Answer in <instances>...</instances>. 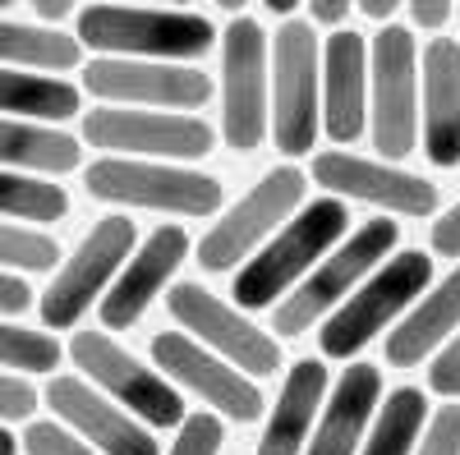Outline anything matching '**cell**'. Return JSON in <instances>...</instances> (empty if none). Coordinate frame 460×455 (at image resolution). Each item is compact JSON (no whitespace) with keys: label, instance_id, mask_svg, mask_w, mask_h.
I'll list each match as a JSON object with an SVG mask.
<instances>
[{"label":"cell","instance_id":"25","mask_svg":"<svg viewBox=\"0 0 460 455\" xmlns=\"http://www.w3.org/2000/svg\"><path fill=\"white\" fill-rule=\"evenodd\" d=\"M0 110L14 120H69L79 116V88L56 74H19V65H0Z\"/></svg>","mask_w":460,"mask_h":455},{"label":"cell","instance_id":"30","mask_svg":"<svg viewBox=\"0 0 460 455\" xmlns=\"http://www.w3.org/2000/svg\"><path fill=\"white\" fill-rule=\"evenodd\" d=\"M56 258L60 249L51 235L0 221V272H56Z\"/></svg>","mask_w":460,"mask_h":455},{"label":"cell","instance_id":"19","mask_svg":"<svg viewBox=\"0 0 460 455\" xmlns=\"http://www.w3.org/2000/svg\"><path fill=\"white\" fill-rule=\"evenodd\" d=\"M424 152L442 171L460 166V42L451 37L424 51Z\"/></svg>","mask_w":460,"mask_h":455},{"label":"cell","instance_id":"3","mask_svg":"<svg viewBox=\"0 0 460 455\" xmlns=\"http://www.w3.org/2000/svg\"><path fill=\"white\" fill-rule=\"evenodd\" d=\"M429 281H433V258H424V253H396V258H387V267L373 272V276H364V281L332 309V318H327L323 331H318L323 354H327V359H350V354H359L396 313L410 309L414 294L429 290Z\"/></svg>","mask_w":460,"mask_h":455},{"label":"cell","instance_id":"23","mask_svg":"<svg viewBox=\"0 0 460 455\" xmlns=\"http://www.w3.org/2000/svg\"><path fill=\"white\" fill-rule=\"evenodd\" d=\"M456 327H460V267L438 290H429L424 303H419L396 331H387V363L392 368L424 363V354L438 350Z\"/></svg>","mask_w":460,"mask_h":455},{"label":"cell","instance_id":"33","mask_svg":"<svg viewBox=\"0 0 460 455\" xmlns=\"http://www.w3.org/2000/svg\"><path fill=\"white\" fill-rule=\"evenodd\" d=\"M414 455H460V405H442Z\"/></svg>","mask_w":460,"mask_h":455},{"label":"cell","instance_id":"12","mask_svg":"<svg viewBox=\"0 0 460 455\" xmlns=\"http://www.w3.org/2000/svg\"><path fill=\"white\" fill-rule=\"evenodd\" d=\"M84 88L102 101H138L166 110H199L212 97L208 74L171 60H129V56H97L84 69Z\"/></svg>","mask_w":460,"mask_h":455},{"label":"cell","instance_id":"20","mask_svg":"<svg viewBox=\"0 0 460 455\" xmlns=\"http://www.w3.org/2000/svg\"><path fill=\"white\" fill-rule=\"evenodd\" d=\"M323 69H327V134L336 143H355L364 134L368 120V51L359 32H332L327 51H323Z\"/></svg>","mask_w":460,"mask_h":455},{"label":"cell","instance_id":"35","mask_svg":"<svg viewBox=\"0 0 460 455\" xmlns=\"http://www.w3.org/2000/svg\"><path fill=\"white\" fill-rule=\"evenodd\" d=\"M429 387H433L438 396H460V336H451V346L433 359Z\"/></svg>","mask_w":460,"mask_h":455},{"label":"cell","instance_id":"5","mask_svg":"<svg viewBox=\"0 0 460 455\" xmlns=\"http://www.w3.org/2000/svg\"><path fill=\"white\" fill-rule=\"evenodd\" d=\"M84 184H88V194L102 198V203L157 207V212H180V216H212L221 207V179H212L203 171L134 162V157L93 162Z\"/></svg>","mask_w":460,"mask_h":455},{"label":"cell","instance_id":"10","mask_svg":"<svg viewBox=\"0 0 460 455\" xmlns=\"http://www.w3.org/2000/svg\"><path fill=\"white\" fill-rule=\"evenodd\" d=\"M414 74H419L414 32L387 23L373 42V147L382 157H410L414 152L419 138Z\"/></svg>","mask_w":460,"mask_h":455},{"label":"cell","instance_id":"44","mask_svg":"<svg viewBox=\"0 0 460 455\" xmlns=\"http://www.w3.org/2000/svg\"><path fill=\"white\" fill-rule=\"evenodd\" d=\"M217 5H221V10H230V14H235V10H244V5H249V0H217Z\"/></svg>","mask_w":460,"mask_h":455},{"label":"cell","instance_id":"32","mask_svg":"<svg viewBox=\"0 0 460 455\" xmlns=\"http://www.w3.org/2000/svg\"><path fill=\"white\" fill-rule=\"evenodd\" d=\"M221 451V419L217 414H189L180 419V437L171 455H217Z\"/></svg>","mask_w":460,"mask_h":455},{"label":"cell","instance_id":"16","mask_svg":"<svg viewBox=\"0 0 460 455\" xmlns=\"http://www.w3.org/2000/svg\"><path fill=\"white\" fill-rule=\"evenodd\" d=\"M314 179L323 188H332V194L387 207L401 216H429L438 207V188L429 179H419L410 171H392L382 162L350 157V152H323V157H314Z\"/></svg>","mask_w":460,"mask_h":455},{"label":"cell","instance_id":"34","mask_svg":"<svg viewBox=\"0 0 460 455\" xmlns=\"http://www.w3.org/2000/svg\"><path fill=\"white\" fill-rule=\"evenodd\" d=\"M32 409H37V391L23 382V377L0 372V424H10V419H28Z\"/></svg>","mask_w":460,"mask_h":455},{"label":"cell","instance_id":"18","mask_svg":"<svg viewBox=\"0 0 460 455\" xmlns=\"http://www.w3.org/2000/svg\"><path fill=\"white\" fill-rule=\"evenodd\" d=\"M184 253H189V235L180 225H157L147 235V244L129 258V267L115 276V285L102 294V327H111V331L134 327L147 303L162 294L166 276L184 262Z\"/></svg>","mask_w":460,"mask_h":455},{"label":"cell","instance_id":"7","mask_svg":"<svg viewBox=\"0 0 460 455\" xmlns=\"http://www.w3.org/2000/svg\"><path fill=\"white\" fill-rule=\"evenodd\" d=\"M299 198H304V171L299 166H277L272 175H262L249 194L203 235V244H199L203 272H230L240 258H249L267 235H277L290 221Z\"/></svg>","mask_w":460,"mask_h":455},{"label":"cell","instance_id":"22","mask_svg":"<svg viewBox=\"0 0 460 455\" xmlns=\"http://www.w3.org/2000/svg\"><path fill=\"white\" fill-rule=\"evenodd\" d=\"M323 391H327V368L318 359H304L286 372L281 400L267 419V433L258 442V455H299L309 442L314 414L323 409Z\"/></svg>","mask_w":460,"mask_h":455},{"label":"cell","instance_id":"26","mask_svg":"<svg viewBox=\"0 0 460 455\" xmlns=\"http://www.w3.org/2000/svg\"><path fill=\"white\" fill-rule=\"evenodd\" d=\"M84 60L79 37H65L42 23H10L0 19V65H28V69H74Z\"/></svg>","mask_w":460,"mask_h":455},{"label":"cell","instance_id":"37","mask_svg":"<svg viewBox=\"0 0 460 455\" xmlns=\"http://www.w3.org/2000/svg\"><path fill=\"white\" fill-rule=\"evenodd\" d=\"M433 249L447 258H460V203L442 221H433Z\"/></svg>","mask_w":460,"mask_h":455},{"label":"cell","instance_id":"9","mask_svg":"<svg viewBox=\"0 0 460 455\" xmlns=\"http://www.w3.org/2000/svg\"><path fill=\"white\" fill-rule=\"evenodd\" d=\"M221 134L226 147L253 152L267 138V32L258 19H235L221 42Z\"/></svg>","mask_w":460,"mask_h":455},{"label":"cell","instance_id":"43","mask_svg":"<svg viewBox=\"0 0 460 455\" xmlns=\"http://www.w3.org/2000/svg\"><path fill=\"white\" fill-rule=\"evenodd\" d=\"M262 5H267V10H272V14H290V10L299 5V0H262Z\"/></svg>","mask_w":460,"mask_h":455},{"label":"cell","instance_id":"29","mask_svg":"<svg viewBox=\"0 0 460 455\" xmlns=\"http://www.w3.org/2000/svg\"><path fill=\"white\" fill-rule=\"evenodd\" d=\"M60 346L47 331H28L19 322L0 318V368H19V372H56Z\"/></svg>","mask_w":460,"mask_h":455},{"label":"cell","instance_id":"38","mask_svg":"<svg viewBox=\"0 0 460 455\" xmlns=\"http://www.w3.org/2000/svg\"><path fill=\"white\" fill-rule=\"evenodd\" d=\"M410 14L419 28H442L451 19V0H410Z\"/></svg>","mask_w":460,"mask_h":455},{"label":"cell","instance_id":"11","mask_svg":"<svg viewBox=\"0 0 460 455\" xmlns=\"http://www.w3.org/2000/svg\"><path fill=\"white\" fill-rule=\"evenodd\" d=\"M84 138L115 157H175L194 162L212 152V129L199 116H162V110H88Z\"/></svg>","mask_w":460,"mask_h":455},{"label":"cell","instance_id":"6","mask_svg":"<svg viewBox=\"0 0 460 455\" xmlns=\"http://www.w3.org/2000/svg\"><path fill=\"white\" fill-rule=\"evenodd\" d=\"M272 106H267V125L277 134V147L286 157H304L318 143V42L314 23L290 19L277 32L272 47Z\"/></svg>","mask_w":460,"mask_h":455},{"label":"cell","instance_id":"28","mask_svg":"<svg viewBox=\"0 0 460 455\" xmlns=\"http://www.w3.org/2000/svg\"><path fill=\"white\" fill-rule=\"evenodd\" d=\"M424 391H414V387H401L387 396V405H382L377 414V428L364 446V455H410L419 433H424Z\"/></svg>","mask_w":460,"mask_h":455},{"label":"cell","instance_id":"31","mask_svg":"<svg viewBox=\"0 0 460 455\" xmlns=\"http://www.w3.org/2000/svg\"><path fill=\"white\" fill-rule=\"evenodd\" d=\"M23 451L28 455H97L84 437H74L69 428H60L56 419H37L23 428Z\"/></svg>","mask_w":460,"mask_h":455},{"label":"cell","instance_id":"27","mask_svg":"<svg viewBox=\"0 0 460 455\" xmlns=\"http://www.w3.org/2000/svg\"><path fill=\"white\" fill-rule=\"evenodd\" d=\"M65 212H69V194H65L60 184L0 166V216L51 225V221H60Z\"/></svg>","mask_w":460,"mask_h":455},{"label":"cell","instance_id":"45","mask_svg":"<svg viewBox=\"0 0 460 455\" xmlns=\"http://www.w3.org/2000/svg\"><path fill=\"white\" fill-rule=\"evenodd\" d=\"M10 5H19V0H0V10H10Z\"/></svg>","mask_w":460,"mask_h":455},{"label":"cell","instance_id":"39","mask_svg":"<svg viewBox=\"0 0 460 455\" xmlns=\"http://www.w3.org/2000/svg\"><path fill=\"white\" fill-rule=\"evenodd\" d=\"M309 10H314V23H341L350 14V0H309Z\"/></svg>","mask_w":460,"mask_h":455},{"label":"cell","instance_id":"15","mask_svg":"<svg viewBox=\"0 0 460 455\" xmlns=\"http://www.w3.org/2000/svg\"><path fill=\"white\" fill-rule=\"evenodd\" d=\"M152 359H157V368H166L175 382H184L189 391H199L208 405H217L226 419L253 424L262 414V391L253 382H244L235 368H226L221 359L203 354V346H199V340H189L184 331L152 336Z\"/></svg>","mask_w":460,"mask_h":455},{"label":"cell","instance_id":"4","mask_svg":"<svg viewBox=\"0 0 460 455\" xmlns=\"http://www.w3.org/2000/svg\"><path fill=\"white\" fill-rule=\"evenodd\" d=\"M396 240H401L396 221H387V216H382V221H364L336 253H327L323 262H314V267L304 272V285L295 294H286L277 303V331L281 336H304L396 249Z\"/></svg>","mask_w":460,"mask_h":455},{"label":"cell","instance_id":"8","mask_svg":"<svg viewBox=\"0 0 460 455\" xmlns=\"http://www.w3.org/2000/svg\"><path fill=\"white\" fill-rule=\"evenodd\" d=\"M129 249H134V221L129 216H102L84 235V244L74 249V258H65V267L56 272L51 290L37 299L42 322L51 331H65V327L79 322L93 309V299L106 294L111 276L120 272Z\"/></svg>","mask_w":460,"mask_h":455},{"label":"cell","instance_id":"42","mask_svg":"<svg viewBox=\"0 0 460 455\" xmlns=\"http://www.w3.org/2000/svg\"><path fill=\"white\" fill-rule=\"evenodd\" d=\"M0 455H19V437L10 428H0Z\"/></svg>","mask_w":460,"mask_h":455},{"label":"cell","instance_id":"24","mask_svg":"<svg viewBox=\"0 0 460 455\" xmlns=\"http://www.w3.org/2000/svg\"><path fill=\"white\" fill-rule=\"evenodd\" d=\"M84 147L42 120H14L0 116V166L5 171H37V175H65L79 171Z\"/></svg>","mask_w":460,"mask_h":455},{"label":"cell","instance_id":"17","mask_svg":"<svg viewBox=\"0 0 460 455\" xmlns=\"http://www.w3.org/2000/svg\"><path fill=\"white\" fill-rule=\"evenodd\" d=\"M47 405L56 409V419H65L84 442H93L106 455H162L157 437L138 428L120 405L97 396L84 377H56L47 387Z\"/></svg>","mask_w":460,"mask_h":455},{"label":"cell","instance_id":"40","mask_svg":"<svg viewBox=\"0 0 460 455\" xmlns=\"http://www.w3.org/2000/svg\"><path fill=\"white\" fill-rule=\"evenodd\" d=\"M32 10L42 14L47 23H60V19H65V14L74 10V0H32Z\"/></svg>","mask_w":460,"mask_h":455},{"label":"cell","instance_id":"46","mask_svg":"<svg viewBox=\"0 0 460 455\" xmlns=\"http://www.w3.org/2000/svg\"><path fill=\"white\" fill-rule=\"evenodd\" d=\"M175 5H189V0H175Z\"/></svg>","mask_w":460,"mask_h":455},{"label":"cell","instance_id":"41","mask_svg":"<svg viewBox=\"0 0 460 455\" xmlns=\"http://www.w3.org/2000/svg\"><path fill=\"white\" fill-rule=\"evenodd\" d=\"M396 5H401V0H359V10H364L368 19H392Z\"/></svg>","mask_w":460,"mask_h":455},{"label":"cell","instance_id":"2","mask_svg":"<svg viewBox=\"0 0 460 455\" xmlns=\"http://www.w3.org/2000/svg\"><path fill=\"white\" fill-rule=\"evenodd\" d=\"M350 231V212H345L341 198H318L314 207H304L295 221H286L281 231L272 235V244H267L249 267H240L235 276V303L240 309H272V303L295 285L304 281V272L314 267V262Z\"/></svg>","mask_w":460,"mask_h":455},{"label":"cell","instance_id":"14","mask_svg":"<svg viewBox=\"0 0 460 455\" xmlns=\"http://www.w3.org/2000/svg\"><path fill=\"white\" fill-rule=\"evenodd\" d=\"M166 303H171V313H175V322L184 331H194L203 346L221 350L230 363H240L244 372L272 377L281 368V346H277V340L267 336V331H258L253 322H244L235 309H226V303L217 294H208L203 285L180 281L166 294Z\"/></svg>","mask_w":460,"mask_h":455},{"label":"cell","instance_id":"36","mask_svg":"<svg viewBox=\"0 0 460 455\" xmlns=\"http://www.w3.org/2000/svg\"><path fill=\"white\" fill-rule=\"evenodd\" d=\"M32 303V290L14 276V272H0V318H14Z\"/></svg>","mask_w":460,"mask_h":455},{"label":"cell","instance_id":"13","mask_svg":"<svg viewBox=\"0 0 460 455\" xmlns=\"http://www.w3.org/2000/svg\"><path fill=\"white\" fill-rule=\"evenodd\" d=\"M69 354H74V363L84 368V377H93L97 387H106L120 405H129L138 419L157 424V428L184 419V400L166 387V377L143 368L129 350L115 346L106 331H79L69 340Z\"/></svg>","mask_w":460,"mask_h":455},{"label":"cell","instance_id":"21","mask_svg":"<svg viewBox=\"0 0 460 455\" xmlns=\"http://www.w3.org/2000/svg\"><path fill=\"white\" fill-rule=\"evenodd\" d=\"M382 400V372L373 363H350L323 409V424L304 455H355L364 442V428Z\"/></svg>","mask_w":460,"mask_h":455},{"label":"cell","instance_id":"1","mask_svg":"<svg viewBox=\"0 0 460 455\" xmlns=\"http://www.w3.org/2000/svg\"><path fill=\"white\" fill-rule=\"evenodd\" d=\"M79 47L129 60H199L212 51L217 32L203 14L189 10H129V5H88L79 14Z\"/></svg>","mask_w":460,"mask_h":455}]
</instances>
